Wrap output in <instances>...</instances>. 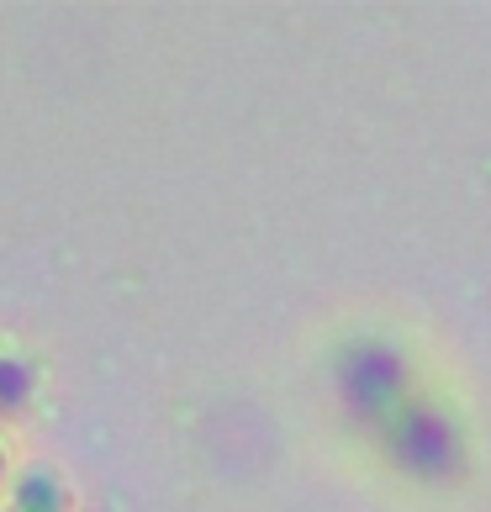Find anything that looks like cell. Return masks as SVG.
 <instances>
[{"mask_svg": "<svg viewBox=\"0 0 491 512\" xmlns=\"http://www.w3.org/2000/svg\"><path fill=\"white\" fill-rule=\"evenodd\" d=\"M11 476H16V465H11V444H6V433H0V502H6Z\"/></svg>", "mask_w": 491, "mask_h": 512, "instance_id": "3957f363", "label": "cell"}, {"mask_svg": "<svg viewBox=\"0 0 491 512\" xmlns=\"http://www.w3.org/2000/svg\"><path fill=\"white\" fill-rule=\"evenodd\" d=\"M0 512H74V486L53 465H22L6 486Z\"/></svg>", "mask_w": 491, "mask_h": 512, "instance_id": "6da1fadb", "label": "cell"}, {"mask_svg": "<svg viewBox=\"0 0 491 512\" xmlns=\"http://www.w3.org/2000/svg\"><path fill=\"white\" fill-rule=\"evenodd\" d=\"M32 402V365L27 359H0V417L27 412Z\"/></svg>", "mask_w": 491, "mask_h": 512, "instance_id": "7a4b0ae2", "label": "cell"}]
</instances>
